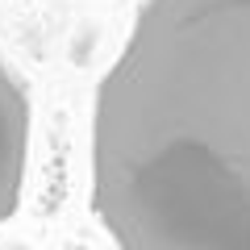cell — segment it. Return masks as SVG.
Masks as SVG:
<instances>
[{"label":"cell","mask_w":250,"mask_h":250,"mask_svg":"<svg viewBox=\"0 0 250 250\" xmlns=\"http://www.w3.org/2000/svg\"><path fill=\"white\" fill-rule=\"evenodd\" d=\"M29 154V92L21 75L0 59V221H9L21 205Z\"/></svg>","instance_id":"cell-2"},{"label":"cell","mask_w":250,"mask_h":250,"mask_svg":"<svg viewBox=\"0 0 250 250\" xmlns=\"http://www.w3.org/2000/svg\"><path fill=\"white\" fill-rule=\"evenodd\" d=\"M0 250H25V246H21V242H13V246H0Z\"/></svg>","instance_id":"cell-3"},{"label":"cell","mask_w":250,"mask_h":250,"mask_svg":"<svg viewBox=\"0 0 250 250\" xmlns=\"http://www.w3.org/2000/svg\"><path fill=\"white\" fill-rule=\"evenodd\" d=\"M92 213L117 250H250V0H142L92 104Z\"/></svg>","instance_id":"cell-1"}]
</instances>
